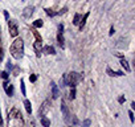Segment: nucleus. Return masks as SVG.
Instances as JSON below:
<instances>
[{
  "label": "nucleus",
  "mask_w": 135,
  "mask_h": 127,
  "mask_svg": "<svg viewBox=\"0 0 135 127\" xmlns=\"http://www.w3.org/2000/svg\"><path fill=\"white\" fill-rule=\"evenodd\" d=\"M9 52H11V54H12L13 58H16V60H21L23 56H24V41H23L20 37L16 38V40L12 42Z\"/></svg>",
  "instance_id": "obj_1"
},
{
  "label": "nucleus",
  "mask_w": 135,
  "mask_h": 127,
  "mask_svg": "<svg viewBox=\"0 0 135 127\" xmlns=\"http://www.w3.org/2000/svg\"><path fill=\"white\" fill-rule=\"evenodd\" d=\"M82 80V76L80 73H76V72H72L69 74H66V85H69L72 89H76L77 84Z\"/></svg>",
  "instance_id": "obj_2"
},
{
  "label": "nucleus",
  "mask_w": 135,
  "mask_h": 127,
  "mask_svg": "<svg viewBox=\"0 0 135 127\" xmlns=\"http://www.w3.org/2000/svg\"><path fill=\"white\" fill-rule=\"evenodd\" d=\"M50 106H52V103H50V99H45L42 103H41V106L38 107V116H45L46 114H48V111L50 110Z\"/></svg>",
  "instance_id": "obj_3"
},
{
  "label": "nucleus",
  "mask_w": 135,
  "mask_h": 127,
  "mask_svg": "<svg viewBox=\"0 0 135 127\" xmlns=\"http://www.w3.org/2000/svg\"><path fill=\"white\" fill-rule=\"evenodd\" d=\"M8 29H9V35L12 37H16L19 35V25L16 20H9L8 21Z\"/></svg>",
  "instance_id": "obj_4"
},
{
  "label": "nucleus",
  "mask_w": 135,
  "mask_h": 127,
  "mask_svg": "<svg viewBox=\"0 0 135 127\" xmlns=\"http://www.w3.org/2000/svg\"><path fill=\"white\" fill-rule=\"evenodd\" d=\"M61 111H62V115H64L65 122L69 123V122H70V113H69V110H68V107H66V105H65L64 101L61 102Z\"/></svg>",
  "instance_id": "obj_5"
},
{
  "label": "nucleus",
  "mask_w": 135,
  "mask_h": 127,
  "mask_svg": "<svg viewBox=\"0 0 135 127\" xmlns=\"http://www.w3.org/2000/svg\"><path fill=\"white\" fill-rule=\"evenodd\" d=\"M62 31H64V25L60 24L58 25V35H57V41L60 44L61 48H64V36H62Z\"/></svg>",
  "instance_id": "obj_6"
},
{
  "label": "nucleus",
  "mask_w": 135,
  "mask_h": 127,
  "mask_svg": "<svg viewBox=\"0 0 135 127\" xmlns=\"http://www.w3.org/2000/svg\"><path fill=\"white\" fill-rule=\"evenodd\" d=\"M50 87H52V97H53V99H57L58 95H60V91H58V87H57L54 81L50 82Z\"/></svg>",
  "instance_id": "obj_7"
},
{
  "label": "nucleus",
  "mask_w": 135,
  "mask_h": 127,
  "mask_svg": "<svg viewBox=\"0 0 135 127\" xmlns=\"http://www.w3.org/2000/svg\"><path fill=\"white\" fill-rule=\"evenodd\" d=\"M4 90H6V93L8 94V97H12V95H13V86H12L11 84L4 82Z\"/></svg>",
  "instance_id": "obj_8"
},
{
  "label": "nucleus",
  "mask_w": 135,
  "mask_h": 127,
  "mask_svg": "<svg viewBox=\"0 0 135 127\" xmlns=\"http://www.w3.org/2000/svg\"><path fill=\"white\" fill-rule=\"evenodd\" d=\"M106 73H107L110 77H122V76H124L122 72H114V70H111L110 68L106 69Z\"/></svg>",
  "instance_id": "obj_9"
},
{
  "label": "nucleus",
  "mask_w": 135,
  "mask_h": 127,
  "mask_svg": "<svg viewBox=\"0 0 135 127\" xmlns=\"http://www.w3.org/2000/svg\"><path fill=\"white\" fill-rule=\"evenodd\" d=\"M33 7L31 6V7H27L25 9H24V12H23V16L25 17V19H28V17H31L32 16V13H33Z\"/></svg>",
  "instance_id": "obj_10"
},
{
  "label": "nucleus",
  "mask_w": 135,
  "mask_h": 127,
  "mask_svg": "<svg viewBox=\"0 0 135 127\" xmlns=\"http://www.w3.org/2000/svg\"><path fill=\"white\" fill-rule=\"evenodd\" d=\"M41 42H42V41H36V42H35V52H36V56H37V57H40L41 50H42V48H41Z\"/></svg>",
  "instance_id": "obj_11"
},
{
  "label": "nucleus",
  "mask_w": 135,
  "mask_h": 127,
  "mask_svg": "<svg viewBox=\"0 0 135 127\" xmlns=\"http://www.w3.org/2000/svg\"><path fill=\"white\" fill-rule=\"evenodd\" d=\"M42 52H44V53H46V54H56V50H54V48H53V46H50V45L45 46V48L42 49Z\"/></svg>",
  "instance_id": "obj_12"
},
{
  "label": "nucleus",
  "mask_w": 135,
  "mask_h": 127,
  "mask_svg": "<svg viewBox=\"0 0 135 127\" xmlns=\"http://www.w3.org/2000/svg\"><path fill=\"white\" fill-rule=\"evenodd\" d=\"M88 17H89V12L88 13H85L84 15V17L80 20V24H78V27H80V29H82L84 27H85V23H86V20H88Z\"/></svg>",
  "instance_id": "obj_13"
},
{
  "label": "nucleus",
  "mask_w": 135,
  "mask_h": 127,
  "mask_svg": "<svg viewBox=\"0 0 135 127\" xmlns=\"http://www.w3.org/2000/svg\"><path fill=\"white\" fill-rule=\"evenodd\" d=\"M24 106H25V110L28 114H32V105L28 99H24Z\"/></svg>",
  "instance_id": "obj_14"
},
{
  "label": "nucleus",
  "mask_w": 135,
  "mask_h": 127,
  "mask_svg": "<svg viewBox=\"0 0 135 127\" xmlns=\"http://www.w3.org/2000/svg\"><path fill=\"white\" fill-rule=\"evenodd\" d=\"M120 65H122V66L124 68V70H126L127 73H128V72L131 70V69H130V66H128V62H127V61H126L124 58H122V60H120Z\"/></svg>",
  "instance_id": "obj_15"
},
{
  "label": "nucleus",
  "mask_w": 135,
  "mask_h": 127,
  "mask_svg": "<svg viewBox=\"0 0 135 127\" xmlns=\"http://www.w3.org/2000/svg\"><path fill=\"white\" fill-rule=\"evenodd\" d=\"M40 122H41V124H42L44 127H49V126H50V120H49L48 118H45V116H42Z\"/></svg>",
  "instance_id": "obj_16"
},
{
  "label": "nucleus",
  "mask_w": 135,
  "mask_h": 127,
  "mask_svg": "<svg viewBox=\"0 0 135 127\" xmlns=\"http://www.w3.org/2000/svg\"><path fill=\"white\" fill-rule=\"evenodd\" d=\"M42 25H44V21H42L41 19H38V20L33 21V27H35V28H41Z\"/></svg>",
  "instance_id": "obj_17"
},
{
  "label": "nucleus",
  "mask_w": 135,
  "mask_h": 127,
  "mask_svg": "<svg viewBox=\"0 0 135 127\" xmlns=\"http://www.w3.org/2000/svg\"><path fill=\"white\" fill-rule=\"evenodd\" d=\"M80 20H81V15L80 13H76L74 15V19H73V24L74 25H78L80 24Z\"/></svg>",
  "instance_id": "obj_18"
},
{
  "label": "nucleus",
  "mask_w": 135,
  "mask_h": 127,
  "mask_svg": "<svg viewBox=\"0 0 135 127\" xmlns=\"http://www.w3.org/2000/svg\"><path fill=\"white\" fill-rule=\"evenodd\" d=\"M20 85H21V93H23V95H25L27 93H25V85H24V80H21V81H20Z\"/></svg>",
  "instance_id": "obj_19"
},
{
  "label": "nucleus",
  "mask_w": 135,
  "mask_h": 127,
  "mask_svg": "<svg viewBox=\"0 0 135 127\" xmlns=\"http://www.w3.org/2000/svg\"><path fill=\"white\" fill-rule=\"evenodd\" d=\"M45 12H46V15H48V16H50V17H53V16H56V15H57L56 12H53V11H50V9H45Z\"/></svg>",
  "instance_id": "obj_20"
},
{
  "label": "nucleus",
  "mask_w": 135,
  "mask_h": 127,
  "mask_svg": "<svg viewBox=\"0 0 135 127\" xmlns=\"http://www.w3.org/2000/svg\"><path fill=\"white\" fill-rule=\"evenodd\" d=\"M90 119H85L84 120V123H82V127H90Z\"/></svg>",
  "instance_id": "obj_21"
},
{
  "label": "nucleus",
  "mask_w": 135,
  "mask_h": 127,
  "mask_svg": "<svg viewBox=\"0 0 135 127\" xmlns=\"http://www.w3.org/2000/svg\"><path fill=\"white\" fill-rule=\"evenodd\" d=\"M0 77H2L3 80H8V72H2L0 73Z\"/></svg>",
  "instance_id": "obj_22"
},
{
  "label": "nucleus",
  "mask_w": 135,
  "mask_h": 127,
  "mask_svg": "<svg viewBox=\"0 0 135 127\" xmlns=\"http://www.w3.org/2000/svg\"><path fill=\"white\" fill-rule=\"evenodd\" d=\"M76 98V89H72L70 91V99H74Z\"/></svg>",
  "instance_id": "obj_23"
},
{
  "label": "nucleus",
  "mask_w": 135,
  "mask_h": 127,
  "mask_svg": "<svg viewBox=\"0 0 135 127\" xmlns=\"http://www.w3.org/2000/svg\"><path fill=\"white\" fill-rule=\"evenodd\" d=\"M3 58H4V53H3V49L0 48V62L3 61Z\"/></svg>",
  "instance_id": "obj_24"
},
{
  "label": "nucleus",
  "mask_w": 135,
  "mask_h": 127,
  "mask_svg": "<svg viewBox=\"0 0 135 127\" xmlns=\"http://www.w3.org/2000/svg\"><path fill=\"white\" fill-rule=\"evenodd\" d=\"M19 72H20V69H19L17 66H15V68H13V74H15V76H17V74H19Z\"/></svg>",
  "instance_id": "obj_25"
},
{
  "label": "nucleus",
  "mask_w": 135,
  "mask_h": 127,
  "mask_svg": "<svg viewBox=\"0 0 135 127\" xmlns=\"http://www.w3.org/2000/svg\"><path fill=\"white\" fill-rule=\"evenodd\" d=\"M128 116H130V120H131V122H134V114H132V111H131V110L128 111Z\"/></svg>",
  "instance_id": "obj_26"
},
{
  "label": "nucleus",
  "mask_w": 135,
  "mask_h": 127,
  "mask_svg": "<svg viewBox=\"0 0 135 127\" xmlns=\"http://www.w3.org/2000/svg\"><path fill=\"white\" fill-rule=\"evenodd\" d=\"M124 101H126V98H124V97H123V95H122V97H119V98H118V102H119V103H123V102H124Z\"/></svg>",
  "instance_id": "obj_27"
},
{
  "label": "nucleus",
  "mask_w": 135,
  "mask_h": 127,
  "mask_svg": "<svg viewBox=\"0 0 135 127\" xmlns=\"http://www.w3.org/2000/svg\"><path fill=\"white\" fill-rule=\"evenodd\" d=\"M12 69V64H11V61H8L7 62V70H11Z\"/></svg>",
  "instance_id": "obj_28"
},
{
  "label": "nucleus",
  "mask_w": 135,
  "mask_h": 127,
  "mask_svg": "<svg viewBox=\"0 0 135 127\" xmlns=\"http://www.w3.org/2000/svg\"><path fill=\"white\" fill-rule=\"evenodd\" d=\"M36 80H37V77H36L35 74H32V76H31V82H36Z\"/></svg>",
  "instance_id": "obj_29"
},
{
  "label": "nucleus",
  "mask_w": 135,
  "mask_h": 127,
  "mask_svg": "<svg viewBox=\"0 0 135 127\" xmlns=\"http://www.w3.org/2000/svg\"><path fill=\"white\" fill-rule=\"evenodd\" d=\"M4 16H6V20L8 21V20H9V13H8L7 11H4Z\"/></svg>",
  "instance_id": "obj_30"
},
{
  "label": "nucleus",
  "mask_w": 135,
  "mask_h": 127,
  "mask_svg": "<svg viewBox=\"0 0 135 127\" xmlns=\"http://www.w3.org/2000/svg\"><path fill=\"white\" fill-rule=\"evenodd\" d=\"M0 127H3V119H2V113H0Z\"/></svg>",
  "instance_id": "obj_31"
},
{
  "label": "nucleus",
  "mask_w": 135,
  "mask_h": 127,
  "mask_svg": "<svg viewBox=\"0 0 135 127\" xmlns=\"http://www.w3.org/2000/svg\"><path fill=\"white\" fill-rule=\"evenodd\" d=\"M113 33H114V28H111V29H110V32H109V35H110V36H113Z\"/></svg>",
  "instance_id": "obj_32"
},
{
  "label": "nucleus",
  "mask_w": 135,
  "mask_h": 127,
  "mask_svg": "<svg viewBox=\"0 0 135 127\" xmlns=\"http://www.w3.org/2000/svg\"><path fill=\"white\" fill-rule=\"evenodd\" d=\"M73 122H74V124H78V119H77V118H74Z\"/></svg>",
  "instance_id": "obj_33"
}]
</instances>
